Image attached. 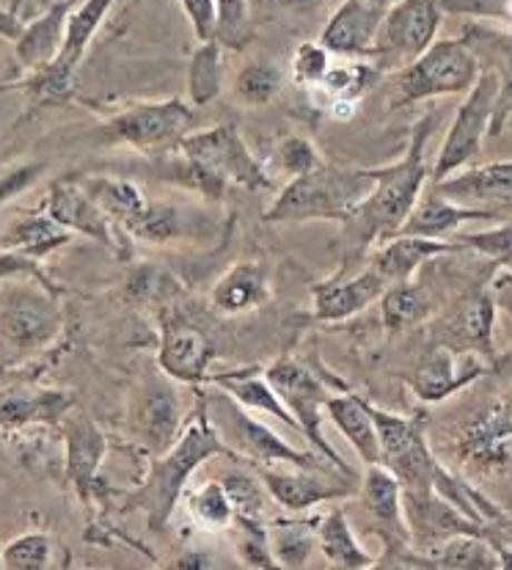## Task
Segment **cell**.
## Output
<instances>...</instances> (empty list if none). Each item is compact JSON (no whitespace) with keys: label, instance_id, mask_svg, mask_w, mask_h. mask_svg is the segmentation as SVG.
Returning a JSON list of instances; mask_svg holds the SVG:
<instances>
[{"label":"cell","instance_id":"cell-1","mask_svg":"<svg viewBox=\"0 0 512 570\" xmlns=\"http://www.w3.org/2000/svg\"><path fill=\"white\" fill-rule=\"evenodd\" d=\"M435 130V116L427 114L413 125L411 141L405 155L397 163L372 168L375 188L356 207V213L345 220L351 240L358 248L381 246L388 237L400 235L403 224L422 199L424 188L433 179V166L427 163V144Z\"/></svg>","mask_w":512,"mask_h":570},{"label":"cell","instance_id":"cell-2","mask_svg":"<svg viewBox=\"0 0 512 570\" xmlns=\"http://www.w3.org/2000/svg\"><path fill=\"white\" fill-rule=\"evenodd\" d=\"M209 458H232V461H240L235 455V450L215 430L207 411L205 389H201L199 400L194 405V414L185 422L179 439L166 452L155 455L147 480L136 491L127 493L125 510H141L147 515V527L152 532H163L168 527V521H171L179 497L185 493V485L194 476V471L205 466Z\"/></svg>","mask_w":512,"mask_h":570},{"label":"cell","instance_id":"cell-3","mask_svg":"<svg viewBox=\"0 0 512 570\" xmlns=\"http://www.w3.org/2000/svg\"><path fill=\"white\" fill-rule=\"evenodd\" d=\"M179 174L207 202L224 199L226 188L237 185L246 190H270L273 179L256 155L243 141L237 127L215 125L194 130L179 141Z\"/></svg>","mask_w":512,"mask_h":570},{"label":"cell","instance_id":"cell-4","mask_svg":"<svg viewBox=\"0 0 512 570\" xmlns=\"http://www.w3.org/2000/svg\"><path fill=\"white\" fill-rule=\"evenodd\" d=\"M33 276H11L0 284V364L50 351L63 331L58 289Z\"/></svg>","mask_w":512,"mask_h":570},{"label":"cell","instance_id":"cell-5","mask_svg":"<svg viewBox=\"0 0 512 570\" xmlns=\"http://www.w3.org/2000/svg\"><path fill=\"white\" fill-rule=\"evenodd\" d=\"M375 188L372 168L323 166L317 171L293 177L282 194L265 209L267 224L284 220H342L345 224L361 202Z\"/></svg>","mask_w":512,"mask_h":570},{"label":"cell","instance_id":"cell-6","mask_svg":"<svg viewBox=\"0 0 512 570\" xmlns=\"http://www.w3.org/2000/svg\"><path fill=\"white\" fill-rule=\"evenodd\" d=\"M205 397H207V411H209V419H213L215 430H218L220 439L235 450V455L240 458V461L254 463V466L287 463V466H295V469L342 474V471L336 469L323 452L298 450V446L287 444L278 433H273L267 424L256 422L254 416H248L246 411H243V405L237 403L232 394H226L224 389H218L215 394L205 392Z\"/></svg>","mask_w":512,"mask_h":570},{"label":"cell","instance_id":"cell-7","mask_svg":"<svg viewBox=\"0 0 512 570\" xmlns=\"http://www.w3.org/2000/svg\"><path fill=\"white\" fill-rule=\"evenodd\" d=\"M480 72V58L463 42V37L435 39L416 61L394 72L392 108H405L435 97L469 95Z\"/></svg>","mask_w":512,"mask_h":570},{"label":"cell","instance_id":"cell-8","mask_svg":"<svg viewBox=\"0 0 512 570\" xmlns=\"http://www.w3.org/2000/svg\"><path fill=\"white\" fill-rule=\"evenodd\" d=\"M199 125V114L183 100L138 102L125 110H116L105 121V136L116 144L138 149V153H166L177 149L188 132Z\"/></svg>","mask_w":512,"mask_h":570},{"label":"cell","instance_id":"cell-9","mask_svg":"<svg viewBox=\"0 0 512 570\" xmlns=\"http://www.w3.org/2000/svg\"><path fill=\"white\" fill-rule=\"evenodd\" d=\"M110 9H114V0H83V3L75 6V9L69 11L67 33H63V45L61 52L56 56V61L37 69V72L22 83V89L31 95L33 102L52 105L63 102L72 95L75 72H78L91 39L97 37V31H100V26Z\"/></svg>","mask_w":512,"mask_h":570},{"label":"cell","instance_id":"cell-10","mask_svg":"<svg viewBox=\"0 0 512 570\" xmlns=\"http://www.w3.org/2000/svg\"><path fill=\"white\" fill-rule=\"evenodd\" d=\"M366 409L375 419L377 435H381L383 466L392 469L408 491H435L446 469L430 452L422 422L377 409L370 400H366Z\"/></svg>","mask_w":512,"mask_h":570},{"label":"cell","instance_id":"cell-11","mask_svg":"<svg viewBox=\"0 0 512 570\" xmlns=\"http://www.w3.org/2000/svg\"><path fill=\"white\" fill-rule=\"evenodd\" d=\"M265 377L270 381V386L276 389L278 397L284 400L289 411H293L295 422H298L301 435H306L312 441V446L317 452H323L342 474L353 476V469L347 466L345 458L328 444L323 433V414L328 400L334 397L331 394V386L325 381H319L312 370H306L304 364L295 362V358H278L265 370Z\"/></svg>","mask_w":512,"mask_h":570},{"label":"cell","instance_id":"cell-12","mask_svg":"<svg viewBox=\"0 0 512 570\" xmlns=\"http://www.w3.org/2000/svg\"><path fill=\"white\" fill-rule=\"evenodd\" d=\"M444 9L439 0H394L375 39L377 72H400L439 39Z\"/></svg>","mask_w":512,"mask_h":570},{"label":"cell","instance_id":"cell-13","mask_svg":"<svg viewBox=\"0 0 512 570\" xmlns=\"http://www.w3.org/2000/svg\"><path fill=\"white\" fill-rule=\"evenodd\" d=\"M496 97H499V80L491 69L482 67L480 78L471 86L461 108H457L455 119H452L450 130H446L444 144H441L439 157L433 166V179L430 183H441L450 174L461 171L469 166L476 155H482V141L493 127V114H496Z\"/></svg>","mask_w":512,"mask_h":570},{"label":"cell","instance_id":"cell-14","mask_svg":"<svg viewBox=\"0 0 512 570\" xmlns=\"http://www.w3.org/2000/svg\"><path fill=\"white\" fill-rule=\"evenodd\" d=\"M213 358L215 342L201 325H196L194 320L171 309V306L163 309L157 366L171 381L188 383V386H207Z\"/></svg>","mask_w":512,"mask_h":570},{"label":"cell","instance_id":"cell-15","mask_svg":"<svg viewBox=\"0 0 512 570\" xmlns=\"http://www.w3.org/2000/svg\"><path fill=\"white\" fill-rule=\"evenodd\" d=\"M493 328H496V301H493L491 289L480 287L465 293L439 320L433 342L450 347L457 356H482L485 362H496Z\"/></svg>","mask_w":512,"mask_h":570},{"label":"cell","instance_id":"cell-16","mask_svg":"<svg viewBox=\"0 0 512 570\" xmlns=\"http://www.w3.org/2000/svg\"><path fill=\"white\" fill-rule=\"evenodd\" d=\"M185 428L183 397L171 386V377L160 370V375L149 377L136 392L130 409V430L138 444L152 455L166 452L179 439Z\"/></svg>","mask_w":512,"mask_h":570},{"label":"cell","instance_id":"cell-17","mask_svg":"<svg viewBox=\"0 0 512 570\" xmlns=\"http://www.w3.org/2000/svg\"><path fill=\"white\" fill-rule=\"evenodd\" d=\"M256 474L262 476L273 502L287 510V513H304V510L317 508V504L336 502V499H347L356 493V485H351L347 480H331L328 471H308L295 466H289V471H278L270 466H256Z\"/></svg>","mask_w":512,"mask_h":570},{"label":"cell","instance_id":"cell-18","mask_svg":"<svg viewBox=\"0 0 512 570\" xmlns=\"http://www.w3.org/2000/svg\"><path fill=\"white\" fill-rule=\"evenodd\" d=\"M430 185L457 205L491 209L499 218L512 215V160L463 168V171H455L441 183Z\"/></svg>","mask_w":512,"mask_h":570},{"label":"cell","instance_id":"cell-19","mask_svg":"<svg viewBox=\"0 0 512 570\" xmlns=\"http://www.w3.org/2000/svg\"><path fill=\"white\" fill-rule=\"evenodd\" d=\"M485 370L488 366L476 362V356H465V362H461L455 351L433 345V351L419 358V364L405 375V381L411 383L413 394L422 403H441V400H450L452 394L469 389L476 377L485 375Z\"/></svg>","mask_w":512,"mask_h":570},{"label":"cell","instance_id":"cell-20","mask_svg":"<svg viewBox=\"0 0 512 570\" xmlns=\"http://www.w3.org/2000/svg\"><path fill=\"white\" fill-rule=\"evenodd\" d=\"M361 504L366 513L381 523V538L388 543V551H408L411 532L405 523L403 510V482L386 469L383 463H372L364 469V480H361Z\"/></svg>","mask_w":512,"mask_h":570},{"label":"cell","instance_id":"cell-21","mask_svg":"<svg viewBox=\"0 0 512 570\" xmlns=\"http://www.w3.org/2000/svg\"><path fill=\"white\" fill-rule=\"evenodd\" d=\"M386 6L375 0H342L319 33V45L331 56H375V39Z\"/></svg>","mask_w":512,"mask_h":570},{"label":"cell","instance_id":"cell-22","mask_svg":"<svg viewBox=\"0 0 512 570\" xmlns=\"http://www.w3.org/2000/svg\"><path fill=\"white\" fill-rule=\"evenodd\" d=\"M388 289V282L375 265L353 278H331L312 287V314L319 323H342L353 314L364 312Z\"/></svg>","mask_w":512,"mask_h":570},{"label":"cell","instance_id":"cell-23","mask_svg":"<svg viewBox=\"0 0 512 570\" xmlns=\"http://www.w3.org/2000/svg\"><path fill=\"white\" fill-rule=\"evenodd\" d=\"M45 213H48L52 220H58L63 229L72 232V235L91 237V240H97L105 248H116L114 220H110V215L80 188L78 179H72V183H67V179L52 183Z\"/></svg>","mask_w":512,"mask_h":570},{"label":"cell","instance_id":"cell-24","mask_svg":"<svg viewBox=\"0 0 512 570\" xmlns=\"http://www.w3.org/2000/svg\"><path fill=\"white\" fill-rule=\"evenodd\" d=\"M461 37L480 58V67L491 69L499 80L496 114H493L491 127V136H499L512 119V31H502V28L474 20L463 28Z\"/></svg>","mask_w":512,"mask_h":570},{"label":"cell","instance_id":"cell-25","mask_svg":"<svg viewBox=\"0 0 512 570\" xmlns=\"http://www.w3.org/2000/svg\"><path fill=\"white\" fill-rule=\"evenodd\" d=\"M67 476L86 504L97 491V474L108 455V439L89 414H69L67 419Z\"/></svg>","mask_w":512,"mask_h":570},{"label":"cell","instance_id":"cell-26","mask_svg":"<svg viewBox=\"0 0 512 570\" xmlns=\"http://www.w3.org/2000/svg\"><path fill=\"white\" fill-rule=\"evenodd\" d=\"M512 439V392L504 394L496 405L485 411L480 419L465 424L457 452L474 466H502L508 461L504 444Z\"/></svg>","mask_w":512,"mask_h":570},{"label":"cell","instance_id":"cell-27","mask_svg":"<svg viewBox=\"0 0 512 570\" xmlns=\"http://www.w3.org/2000/svg\"><path fill=\"white\" fill-rule=\"evenodd\" d=\"M267 301H270V267L259 259H246L232 265L215 282L213 293H209L213 309L226 314V317L259 309Z\"/></svg>","mask_w":512,"mask_h":570},{"label":"cell","instance_id":"cell-28","mask_svg":"<svg viewBox=\"0 0 512 570\" xmlns=\"http://www.w3.org/2000/svg\"><path fill=\"white\" fill-rule=\"evenodd\" d=\"M72 394L58 389L11 386L0 392V430H20L31 424L63 422L72 411Z\"/></svg>","mask_w":512,"mask_h":570},{"label":"cell","instance_id":"cell-29","mask_svg":"<svg viewBox=\"0 0 512 570\" xmlns=\"http://www.w3.org/2000/svg\"><path fill=\"white\" fill-rule=\"evenodd\" d=\"M469 220H499L496 213L480 207H465L457 202L446 199L444 194L430 185V190H424L422 199L416 202L408 220L403 224L400 235H419V237H433V240H452V235H457L463 224Z\"/></svg>","mask_w":512,"mask_h":570},{"label":"cell","instance_id":"cell-30","mask_svg":"<svg viewBox=\"0 0 512 570\" xmlns=\"http://www.w3.org/2000/svg\"><path fill=\"white\" fill-rule=\"evenodd\" d=\"M446 254H465V248L457 240H433V237L419 235H394L386 243L377 246L372 265L381 271L388 287L397 282H408L413 273L430 259L446 257Z\"/></svg>","mask_w":512,"mask_h":570},{"label":"cell","instance_id":"cell-31","mask_svg":"<svg viewBox=\"0 0 512 570\" xmlns=\"http://www.w3.org/2000/svg\"><path fill=\"white\" fill-rule=\"evenodd\" d=\"M69 11H72V3L58 0L45 9L42 17L22 26V33L14 39V58L22 69L37 72V69L56 61L63 45V33H67Z\"/></svg>","mask_w":512,"mask_h":570},{"label":"cell","instance_id":"cell-32","mask_svg":"<svg viewBox=\"0 0 512 570\" xmlns=\"http://www.w3.org/2000/svg\"><path fill=\"white\" fill-rule=\"evenodd\" d=\"M207 386L224 389V392L232 394V397H235L243 409L259 411V414L278 419L282 424L295 428L301 433L293 411L284 405V400L278 397V392L270 386V381H267L265 375H259V370H237V372H220V375H209Z\"/></svg>","mask_w":512,"mask_h":570},{"label":"cell","instance_id":"cell-33","mask_svg":"<svg viewBox=\"0 0 512 570\" xmlns=\"http://www.w3.org/2000/svg\"><path fill=\"white\" fill-rule=\"evenodd\" d=\"M325 414L331 416L334 428L351 441L353 450L364 461V466L381 463V435H377L375 419H372L366 400L358 394H334L325 405Z\"/></svg>","mask_w":512,"mask_h":570},{"label":"cell","instance_id":"cell-34","mask_svg":"<svg viewBox=\"0 0 512 570\" xmlns=\"http://www.w3.org/2000/svg\"><path fill=\"white\" fill-rule=\"evenodd\" d=\"M405 566L416 568H444V570H496L504 568L496 546L482 534H455L435 546L433 551L408 557Z\"/></svg>","mask_w":512,"mask_h":570},{"label":"cell","instance_id":"cell-35","mask_svg":"<svg viewBox=\"0 0 512 570\" xmlns=\"http://www.w3.org/2000/svg\"><path fill=\"white\" fill-rule=\"evenodd\" d=\"M72 243V232L63 229L58 220H52L48 213L45 215H28V218L14 220L9 229L0 237V246L6 252H17L28 259H48L52 252Z\"/></svg>","mask_w":512,"mask_h":570},{"label":"cell","instance_id":"cell-36","mask_svg":"<svg viewBox=\"0 0 512 570\" xmlns=\"http://www.w3.org/2000/svg\"><path fill=\"white\" fill-rule=\"evenodd\" d=\"M78 183L80 188H83L86 194H89L91 199H95L97 205L110 215V220L119 224L125 232H130L149 207L144 190L138 188L136 183H130V179L78 177Z\"/></svg>","mask_w":512,"mask_h":570},{"label":"cell","instance_id":"cell-37","mask_svg":"<svg viewBox=\"0 0 512 570\" xmlns=\"http://www.w3.org/2000/svg\"><path fill=\"white\" fill-rule=\"evenodd\" d=\"M317 546L323 551L325 560L334 568L345 570H358V568H372L377 566L375 557L358 543V538L353 534L351 519H347L345 508H334L325 519L317 523Z\"/></svg>","mask_w":512,"mask_h":570},{"label":"cell","instance_id":"cell-38","mask_svg":"<svg viewBox=\"0 0 512 570\" xmlns=\"http://www.w3.org/2000/svg\"><path fill=\"white\" fill-rule=\"evenodd\" d=\"M121 289H125V298L130 304L168 309V304L177 301L179 293H183V284L160 262H138L127 271Z\"/></svg>","mask_w":512,"mask_h":570},{"label":"cell","instance_id":"cell-39","mask_svg":"<svg viewBox=\"0 0 512 570\" xmlns=\"http://www.w3.org/2000/svg\"><path fill=\"white\" fill-rule=\"evenodd\" d=\"M196 220L199 218L185 213L183 207L168 205V202H155V205L149 202L147 213L138 218V224L127 235L141 243H152V246H168L174 240H190V237L199 235Z\"/></svg>","mask_w":512,"mask_h":570},{"label":"cell","instance_id":"cell-40","mask_svg":"<svg viewBox=\"0 0 512 570\" xmlns=\"http://www.w3.org/2000/svg\"><path fill=\"white\" fill-rule=\"evenodd\" d=\"M224 89V45L218 39L199 42L188 67V97L194 108H207Z\"/></svg>","mask_w":512,"mask_h":570},{"label":"cell","instance_id":"cell-41","mask_svg":"<svg viewBox=\"0 0 512 570\" xmlns=\"http://www.w3.org/2000/svg\"><path fill=\"white\" fill-rule=\"evenodd\" d=\"M430 309V298L419 284L408 282H397L381 295V320L383 328L388 334H400V331L413 328V325L422 323Z\"/></svg>","mask_w":512,"mask_h":570},{"label":"cell","instance_id":"cell-42","mask_svg":"<svg viewBox=\"0 0 512 570\" xmlns=\"http://www.w3.org/2000/svg\"><path fill=\"white\" fill-rule=\"evenodd\" d=\"M284 72L270 61H252L237 72L235 86V100L246 108H265L282 95Z\"/></svg>","mask_w":512,"mask_h":570},{"label":"cell","instance_id":"cell-43","mask_svg":"<svg viewBox=\"0 0 512 570\" xmlns=\"http://www.w3.org/2000/svg\"><path fill=\"white\" fill-rule=\"evenodd\" d=\"M267 532L278 568H304L317 546V527H308L304 521H276Z\"/></svg>","mask_w":512,"mask_h":570},{"label":"cell","instance_id":"cell-44","mask_svg":"<svg viewBox=\"0 0 512 570\" xmlns=\"http://www.w3.org/2000/svg\"><path fill=\"white\" fill-rule=\"evenodd\" d=\"M188 513L201 529H226L237 521L235 504L224 482H205L188 497Z\"/></svg>","mask_w":512,"mask_h":570},{"label":"cell","instance_id":"cell-45","mask_svg":"<svg viewBox=\"0 0 512 570\" xmlns=\"http://www.w3.org/2000/svg\"><path fill=\"white\" fill-rule=\"evenodd\" d=\"M229 491L232 504H235L237 521H259L265 523V504H267V488L259 474H248V471H229L220 480Z\"/></svg>","mask_w":512,"mask_h":570},{"label":"cell","instance_id":"cell-46","mask_svg":"<svg viewBox=\"0 0 512 570\" xmlns=\"http://www.w3.org/2000/svg\"><path fill=\"white\" fill-rule=\"evenodd\" d=\"M50 554L52 543L48 534L28 532L11 540L3 554H0V560H3V568L9 570H42L50 566Z\"/></svg>","mask_w":512,"mask_h":570},{"label":"cell","instance_id":"cell-47","mask_svg":"<svg viewBox=\"0 0 512 570\" xmlns=\"http://www.w3.org/2000/svg\"><path fill=\"white\" fill-rule=\"evenodd\" d=\"M465 252H476L482 257H491L496 265L512 267V224H502L488 232H471V235H452Z\"/></svg>","mask_w":512,"mask_h":570},{"label":"cell","instance_id":"cell-48","mask_svg":"<svg viewBox=\"0 0 512 570\" xmlns=\"http://www.w3.org/2000/svg\"><path fill=\"white\" fill-rule=\"evenodd\" d=\"M240 523L243 534L237 540V554L240 562L248 568H278L276 554H273L270 546V532H267L265 523L259 521H237Z\"/></svg>","mask_w":512,"mask_h":570},{"label":"cell","instance_id":"cell-49","mask_svg":"<svg viewBox=\"0 0 512 570\" xmlns=\"http://www.w3.org/2000/svg\"><path fill=\"white\" fill-rule=\"evenodd\" d=\"M278 160H282V168L289 177H304V174L317 171L325 163L319 149L304 136L284 138L282 147H278Z\"/></svg>","mask_w":512,"mask_h":570},{"label":"cell","instance_id":"cell-50","mask_svg":"<svg viewBox=\"0 0 512 570\" xmlns=\"http://www.w3.org/2000/svg\"><path fill=\"white\" fill-rule=\"evenodd\" d=\"M331 69V52L319 42L298 45L293 56V78L298 86H319Z\"/></svg>","mask_w":512,"mask_h":570},{"label":"cell","instance_id":"cell-51","mask_svg":"<svg viewBox=\"0 0 512 570\" xmlns=\"http://www.w3.org/2000/svg\"><path fill=\"white\" fill-rule=\"evenodd\" d=\"M248 39V0H218V42L240 50Z\"/></svg>","mask_w":512,"mask_h":570},{"label":"cell","instance_id":"cell-52","mask_svg":"<svg viewBox=\"0 0 512 570\" xmlns=\"http://www.w3.org/2000/svg\"><path fill=\"white\" fill-rule=\"evenodd\" d=\"M450 14H465L474 20L508 22L512 31V0H439Z\"/></svg>","mask_w":512,"mask_h":570},{"label":"cell","instance_id":"cell-53","mask_svg":"<svg viewBox=\"0 0 512 570\" xmlns=\"http://www.w3.org/2000/svg\"><path fill=\"white\" fill-rule=\"evenodd\" d=\"M199 42L218 39V0H179Z\"/></svg>","mask_w":512,"mask_h":570},{"label":"cell","instance_id":"cell-54","mask_svg":"<svg viewBox=\"0 0 512 570\" xmlns=\"http://www.w3.org/2000/svg\"><path fill=\"white\" fill-rule=\"evenodd\" d=\"M45 174L42 163H31V166H20L14 171H9L6 177H0V205L17 199L20 194H26L33 183Z\"/></svg>","mask_w":512,"mask_h":570},{"label":"cell","instance_id":"cell-55","mask_svg":"<svg viewBox=\"0 0 512 570\" xmlns=\"http://www.w3.org/2000/svg\"><path fill=\"white\" fill-rule=\"evenodd\" d=\"M213 566L215 562L209 560L205 551H185V554L174 562V568H213Z\"/></svg>","mask_w":512,"mask_h":570},{"label":"cell","instance_id":"cell-56","mask_svg":"<svg viewBox=\"0 0 512 570\" xmlns=\"http://www.w3.org/2000/svg\"><path fill=\"white\" fill-rule=\"evenodd\" d=\"M20 33H22V22L17 20L14 14H6V11H0V37L9 39V42H14Z\"/></svg>","mask_w":512,"mask_h":570},{"label":"cell","instance_id":"cell-57","mask_svg":"<svg viewBox=\"0 0 512 570\" xmlns=\"http://www.w3.org/2000/svg\"><path fill=\"white\" fill-rule=\"evenodd\" d=\"M287 9H308V6H319L323 0H282Z\"/></svg>","mask_w":512,"mask_h":570},{"label":"cell","instance_id":"cell-58","mask_svg":"<svg viewBox=\"0 0 512 570\" xmlns=\"http://www.w3.org/2000/svg\"><path fill=\"white\" fill-rule=\"evenodd\" d=\"M0 568H3V560H0Z\"/></svg>","mask_w":512,"mask_h":570}]
</instances>
